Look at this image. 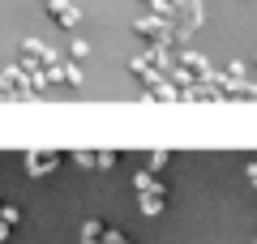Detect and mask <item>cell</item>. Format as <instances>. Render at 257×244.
Listing matches in <instances>:
<instances>
[{
    "mask_svg": "<svg viewBox=\"0 0 257 244\" xmlns=\"http://www.w3.org/2000/svg\"><path fill=\"white\" fill-rule=\"evenodd\" d=\"M43 5H52V9H56V18H60V26H73V22H77V13L69 9V5H60V0H43Z\"/></svg>",
    "mask_w": 257,
    "mask_h": 244,
    "instance_id": "obj_1",
    "label": "cell"
}]
</instances>
